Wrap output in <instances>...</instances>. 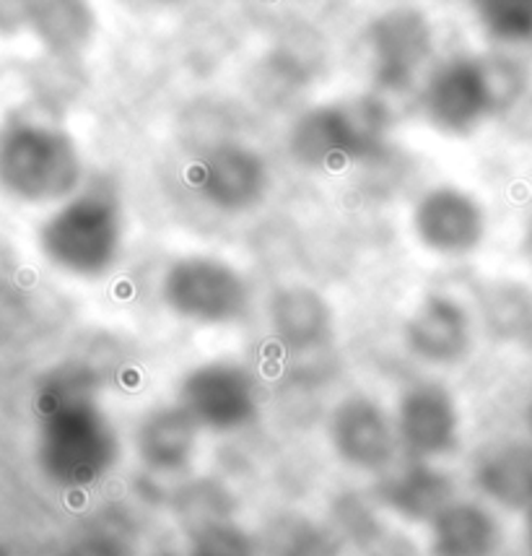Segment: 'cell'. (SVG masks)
Listing matches in <instances>:
<instances>
[{
	"label": "cell",
	"instance_id": "1",
	"mask_svg": "<svg viewBox=\"0 0 532 556\" xmlns=\"http://www.w3.org/2000/svg\"><path fill=\"white\" fill-rule=\"evenodd\" d=\"M117 460V437L94 399L81 388L52 401L42 429V463L63 486H91Z\"/></svg>",
	"mask_w": 532,
	"mask_h": 556
},
{
	"label": "cell",
	"instance_id": "2",
	"mask_svg": "<svg viewBox=\"0 0 532 556\" xmlns=\"http://www.w3.org/2000/svg\"><path fill=\"white\" fill-rule=\"evenodd\" d=\"M390 128V112L377 97L322 104L304 112L289 134V151L309 169H343L377 156Z\"/></svg>",
	"mask_w": 532,
	"mask_h": 556
},
{
	"label": "cell",
	"instance_id": "3",
	"mask_svg": "<svg viewBox=\"0 0 532 556\" xmlns=\"http://www.w3.org/2000/svg\"><path fill=\"white\" fill-rule=\"evenodd\" d=\"M42 244L60 268L102 276L123 250V208L106 190H89L65 203L42 231Z\"/></svg>",
	"mask_w": 532,
	"mask_h": 556
},
{
	"label": "cell",
	"instance_id": "4",
	"mask_svg": "<svg viewBox=\"0 0 532 556\" xmlns=\"http://www.w3.org/2000/svg\"><path fill=\"white\" fill-rule=\"evenodd\" d=\"M250 283L231 263L213 255L179 257L162 278V300L198 326H229L248 313Z\"/></svg>",
	"mask_w": 532,
	"mask_h": 556
},
{
	"label": "cell",
	"instance_id": "5",
	"mask_svg": "<svg viewBox=\"0 0 532 556\" xmlns=\"http://www.w3.org/2000/svg\"><path fill=\"white\" fill-rule=\"evenodd\" d=\"M5 177L31 201H52L76 190L81 156L65 134L52 128H24L11 138L3 154Z\"/></svg>",
	"mask_w": 532,
	"mask_h": 556
},
{
	"label": "cell",
	"instance_id": "6",
	"mask_svg": "<svg viewBox=\"0 0 532 556\" xmlns=\"http://www.w3.org/2000/svg\"><path fill=\"white\" fill-rule=\"evenodd\" d=\"M367 50L379 89L405 91L434 55V26L416 9L384 11L369 24Z\"/></svg>",
	"mask_w": 532,
	"mask_h": 556
},
{
	"label": "cell",
	"instance_id": "7",
	"mask_svg": "<svg viewBox=\"0 0 532 556\" xmlns=\"http://www.w3.org/2000/svg\"><path fill=\"white\" fill-rule=\"evenodd\" d=\"M179 406L198 427L235 432L257 414V388L248 369L229 362H208L190 369L179 388Z\"/></svg>",
	"mask_w": 532,
	"mask_h": 556
},
{
	"label": "cell",
	"instance_id": "8",
	"mask_svg": "<svg viewBox=\"0 0 532 556\" xmlns=\"http://www.w3.org/2000/svg\"><path fill=\"white\" fill-rule=\"evenodd\" d=\"M421 108L439 134H473L496 112L481 58H460L431 73L421 91Z\"/></svg>",
	"mask_w": 532,
	"mask_h": 556
},
{
	"label": "cell",
	"instance_id": "9",
	"mask_svg": "<svg viewBox=\"0 0 532 556\" xmlns=\"http://www.w3.org/2000/svg\"><path fill=\"white\" fill-rule=\"evenodd\" d=\"M401 445L414 460L431 463L455 453L460 442V412L439 382H416L401 395L395 414Z\"/></svg>",
	"mask_w": 532,
	"mask_h": 556
},
{
	"label": "cell",
	"instance_id": "10",
	"mask_svg": "<svg viewBox=\"0 0 532 556\" xmlns=\"http://www.w3.org/2000/svg\"><path fill=\"white\" fill-rule=\"evenodd\" d=\"M192 185L208 206L224 214H242L263 201L270 188V169L257 151L239 143L218 146L192 169Z\"/></svg>",
	"mask_w": 532,
	"mask_h": 556
},
{
	"label": "cell",
	"instance_id": "11",
	"mask_svg": "<svg viewBox=\"0 0 532 556\" xmlns=\"http://www.w3.org/2000/svg\"><path fill=\"white\" fill-rule=\"evenodd\" d=\"M328 429L338 458L358 471H384L401 445L395 419H390L377 401L364 395L338 403Z\"/></svg>",
	"mask_w": 532,
	"mask_h": 556
},
{
	"label": "cell",
	"instance_id": "12",
	"mask_svg": "<svg viewBox=\"0 0 532 556\" xmlns=\"http://www.w3.org/2000/svg\"><path fill=\"white\" fill-rule=\"evenodd\" d=\"M414 235L436 255H468L485 235L483 206L460 188L429 190L414 208Z\"/></svg>",
	"mask_w": 532,
	"mask_h": 556
},
{
	"label": "cell",
	"instance_id": "13",
	"mask_svg": "<svg viewBox=\"0 0 532 556\" xmlns=\"http://www.w3.org/2000/svg\"><path fill=\"white\" fill-rule=\"evenodd\" d=\"M405 346L429 364H457L473 346L468 309L447 294H429L416 304L403 328Z\"/></svg>",
	"mask_w": 532,
	"mask_h": 556
},
{
	"label": "cell",
	"instance_id": "14",
	"mask_svg": "<svg viewBox=\"0 0 532 556\" xmlns=\"http://www.w3.org/2000/svg\"><path fill=\"white\" fill-rule=\"evenodd\" d=\"M276 339L291 351H312L332 339V307L309 287H289L270 302Z\"/></svg>",
	"mask_w": 532,
	"mask_h": 556
},
{
	"label": "cell",
	"instance_id": "15",
	"mask_svg": "<svg viewBox=\"0 0 532 556\" xmlns=\"http://www.w3.org/2000/svg\"><path fill=\"white\" fill-rule=\"evenodd\" d=\"M198 432H201V427L192 421V416L179 403L169 408H156L138 427V455L151 471H179L192 460Z\"/></svg>",
	"mask_w": 532,
	"mask_h": 556
},
{
	"label": "cell",
	"instance_id": "16",
	"mask_svg": "<svg viewBox=\"0 0 532 556\" xmlns=\"http://www.w3.org/2000/svg\"><path fill=\"white\" fill-rule=\"evenodd\" d=\"M431 526V556H494L502 541L498 522L476 502H452Z\"/></svg>",
	"mask_w": 532,
	"mask_h": 556
},
{
	"label": "cell",
	"instance_id": "17",
	"mask_svg": "<svg viewBox=\"0 0 532 556\" xmlns=\"http://www.w3.org/2000/svg\"><path fill=\"white\" fill-rule=\"evenodd\" d=\"M382 496L401 518L431 522L455 502V486L431 463L414 460L382 486Z\"/></svg>",
	"mask_w": 532,
	"mask_h": 556
},
{
	"label": "cell",
	"instance_id": "18",
	"mask_svg": "<svg viewBox=\"0 0 532 556\" xmlns=\"http://www.w3.org/2000/svg\"><path fill=\"white\" fill-rule=\"evenodd\" d=\"M263 548L265 556H341L335 535L302 515H283L273 520L265 531Z\"/></svg>",
	"mask_w": 532,
	"mask_h": 556
},
{
	"label": "cell",
	"instance_id": "19",
	"mask_svg": "<svg viewBox=\"0 0 532 556\" xmlns=\"http://www.w3.org/2000/svg\"><path fill=\"white\" fill-rule=\"evenodd\" d=\"M481 486L504 505H532V458L504 450L481 466Z\"/></svg>",
	"mask_w": 532,
	"mask_h": 556
},
{
	"label": "cell",
	"instance_id": "20",
	"mask_svg": "<svg viewBox=\"0 0 532 556\" xmlns=\"http://www.w3.org/2000/svg\"><path fill=\"white\" fill-rule=\"evenodd\" d=\"M37 11L39 31L60 52L81 50L94 31V16L81 3L39 5Z\"/></svg>",
	"mask_w": 532,
	"mask_h": 556
},
{
	"label": "cell",
	"instance_id": "21",
	"mask_svg": "<svg viewBox=\"0 0 532 556\" xmlns=\"http://www.w3.org/2000/svg\"><path fill=\"white\" fill-rule=\"evenodd\" d=\"M478 22L491 39L520 45L532 39V0H491L478 3Z\"/></svg>",
	"mask_w": 532,
	"mask_h": 556
},
{
	"label": "cell",
	"instance_id": "22",
	"mask_svg": "<svg viewBox=\"0 0 532 556\" xmlns=\"http://www.w3.org/2000/svg\"><path fill=\"white\" fill-rule=\"evenodd\" d=\"M190 556H255V546L242 528L221 520L192 533Z\"/></svg>",
	"mask_w": 532,
	"mask_h": 556
},
{
	"label": "cell",
	"instance_id": "23",
	"mask_svg": "<svg viewBox=\"0 0 532 556\" xmlns=\"http://www.w3.org/2000/svg\"><path fill=\"white\" fill-rule=\"evenodd\" d=\"M530 546H532V505H530Z\"/></svg>",
	"mask_w": 532,
	"mask_h": 556
},
{
	"label": "cell",
	"instance_id": "24",
	"mask_svg": "<svg viewBox=\"0 0 532 556\" xmlns=\"http://www.w3.org/2000/svg\"><path fill=\"white\" fill-rule=\"evenodd\" d=\"M530 432H532V408H530Z\"/></svg>",
	"mask_w": 532,
	"mask_h": 556
},
{
	"label": "cell",
	"instance_id": "25",
	"mask_svg": "<svg viewBox=\"0 0 532 556\" xmlns=\"http://www.w3.org/2000/svg\"><path fill=\"white\" fill-rule=\"evenodd\" d=\"M528 244H530V250H532V235H530V240H528Z\"/></svg>",
	"mask_w": 532,
	"mask_h": 556
}]
</instances>
